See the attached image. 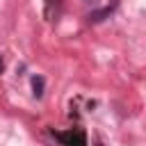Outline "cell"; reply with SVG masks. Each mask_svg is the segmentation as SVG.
<instances>
[{"mask_svg":"<svg viewBox=\"0 0 146 146\" xmlns=\"http://www.w3.org/2000/svg\"><path fill=\"white\" fill-rule=\"evenodd\" d=\"M55 137L62 141V146H87V135L80 128H71L66 132H55Z\"/></svg>","mask_w":146,"mask_h":146,"instance_id":"1","label":"cell"},{"mask_svg":"<svg viewBox=\"0 0 146 146\" xmlns=\"http://www.w3.org/2000/svg\"><path fill=\"white\" fill-rule=\"evenodd\" d=\"M116 5H119V2L114 0L112 5H107V7H103V9H98V11H91V14H89V21H91V23H98V21H103L105 16H110V14H112V11L116 9Z\"/></svg>","mask_w":146,"mask_h":146,"instance_id":"2","label":"cell"},{"mask_svg":"<svg viewBox=\"0 0 146 146\" xmlns=\"http://www.w3.org/2000/svg\"><path fill=\"white\" fill-rule=\"evenodd\" d=\"M32 89H34V96H36V98L43 96V78H41V75H34V78H32Z\"/></svg>","mask_w":146,"mask_h":146,"instance_id":"3","label":"cell"},{"mask_svg":"<svg viewBox=\"0 0 146 146\" xmlns=\"http://www.w3.org/2000/svg\"><path fill=\"white\" fill-rule=\"evenodd\" d=\"M2 68H5V64H2V57H0V73H2Z\"/></svg>","mask_w":146,"mask_h":146,"instance_id":"4","label":"cell"},{"mask_svg":"<svg viewBox=\"0 0 146 146\" xmlns=\"http://www.w3.org/2000/svg\"><path fill=\"white\" fill-rule=\"evenodd\" d=\"M94 146H105V144H100V141H96V144H94Z\"/></svg>","mask_w":146,"mask_h":146,"instance_id":"5","label":"cell"}]
</instances>
